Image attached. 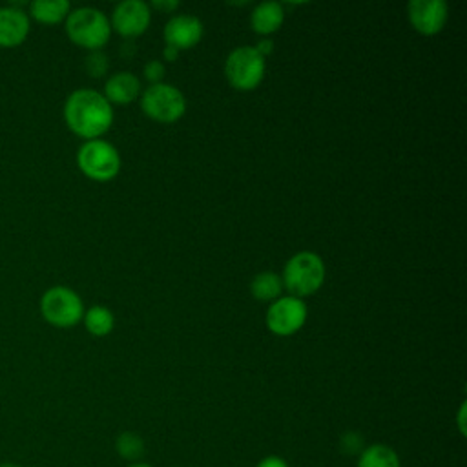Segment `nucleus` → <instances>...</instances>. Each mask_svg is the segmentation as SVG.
I'll return each instance as SVG.
<instances>
[{
    "instance_id": "obj_27",
    "label": "nucleus",
    "mask_w": 467,
    "mask_h": 467,
    "mask_svg": "<svg viewBox=\"0 0 467 467\" xmlns=\"http://www.w3.org/2000/svg\"><path fill=\"white\" fill-rule=\"evenodd\" d=\"M162 55H164L166 60H175L177 55H179V49L173 47V46H170V44H166L164 49H162Z\"/></svg>"
},
{
    "instance_id": "obj_26",
    "label": "nucleus",
    "mask_w": 467,
    "mask_h": 467,
    "mask_svg": "<svg viewBox=\"0 0 467 467\" xmlns=\"http://www.w3.org/2000/svg\"><path fill=\"white\" fill-rule=\"evenodd\" d=\"M151 5L157 9H162V11H171L179 5V2L177 0H153Z\"/></svg>"
},
{
    "instance_id": "obj_8",
    "label": "nucleus",
    "mask_w": 467,
    "mask_h": 467,
    "mask_svg": "<svg viewBox=\"0 0 467 467\" xmlns=\"http://www.w3.org/2000/svg\"><path fill=\"white\" fill-rule=\"evenodd\" d=\"M306 321V306L301 297L281 296L266 310V327L277 336L297 332Z\"/></svg>"
},
{
    "instance_id": "obj_19",
    "label": "nucleus",
    "mask_w": 467,
    "mask_h": 467,
    "mask_svg": "<svg viewBox=\"0 0 467 467\" xmlns=\"http://www.w3.org/2000/svg\"><path fill=\"white\" fill-rule=\"evenodd\" d=\"M115 451L128 463H135V462H140V458L144 456L146 443L137 432L124 431L115 440Z\"/></svg>"
},
{
    "instance_id": "obj_15",
    "label": "nucleus",
    "mask_w": 467,
    "mask_h": 467,
    "mask_svg": "<svg viewBox=\"0 0 467 467\" xmlns=\"http://www.w3.org/2000/svg\"><path fill=\"white\" fill-rule=\"evenodd\" d=\"M356 467H401V460L390 445L370 443L358 454Z\"/></svg>"
},
{
    "instance_id": "obj_29",
    "label": "nucleus",
    "mask_w": 467,
    "mask_h": 467,
    "mask_svg": "<svg viewBox=\"0 0 467 467\" xmlns=\"http://www.w3.org/2000/svg\"><path fill=\"white\" fill-rule=\"evenodd\" d=\"M0 467H20V465L13 463V462H7V463H0Z\"/></svg>"
},
{
    "instance_id": "obj_2",
    "label": "nucleus",
    "mask_w": 467,
    "mask_h": 467,
    "mask_svg": "<svg viewBox=\"0 0 467 467\" xmlns=\"http://www.w3.org/2000/svg\"><path fill=\"white\" fill-rule=\"evenodd\" d=\"M66 33L69 40L89 51L100 49L111 35L108 16L97 7H77L66 16Z\"/></svg>"
},
{
    "instance_id": "obj_18",
    "label": "nucleus",
    "mask_w": 467,
    "mask_h": 467,
    "mask_svg": "<svg viewBox=\"0 0 467 467\" xmlns=\"http://www.w3.org/2000/svg\"><path fill=\"white\" fill-rule=\"evenodd\" d=\"M82 319H84V325H86L88 332L93 334V336H106L113 330V325H115L113 312L104 305L89 306L84 312Z\"/></svg>"
},
{
    "instance_id": "obj_13",
    "label": "nucleus",
    "mask_w": 467,
    "mask_h": 467,
    "mask_svg": "<svg viewBox=\"0 0 467 467\" xmlns=\"http://www.w3.org/2000/svg\"><path fill=\"white\" fill-rule=\"evenodd\" d=\"M140 93L139 78L130 71L113 73L104 84V97L109 104H128Z\"/></svg>"
},
{
    "instance_id": "obj_16",
    "label": "nucleus",
    "mask_w": 467,
    "mask_h": 467,
    "mask_svg": "<svg viewBox=\"0 0 467 467\" xmlns=\"http://www.w3.org/2000/svg\"><path fill=\"white\" fill-rule=\"evenodd\" d=\"M71 11L67 0H33L29 4V15L42 24H57L64 20Z\"/></svg>"
},
{
    "instance_id": "obj_12",
    "label": "nucleus",
    "mask_w": 467,
    "mask_h": 467,
    "mask_svg": "<svg viewBox=\"0 0 467 467\" xmlns=\"http://www.w3.org/2000/svg\"><path fill=\"white\" fill-rule=\"evenodd\" d=\"M29 35V15L11 4L0 7V47H16Z\"/></svg>"
},
{
    "instance_id": "obj_5",
    "label": "nucleus",
    "mask_w": 467,
    "mask_h": 467,
    "mask_svg": "<svg viewBox=\"0 0 467 467\" xmlns=\"http://www.w3.org/2000/svg\"><path fill=\"white\" fill-rule=\"evenodd\" d=\"M77 164L86 177L102 182L119 173L120 155L111 142L104 139H91L78 148Z\"/></svg>"
},
{
    "instance_id": "obj_10",
    "label": "nucleus",
    "mask_w": 467,
    "mask_h": 467,
    "mask_svg": "<svg viewBox=\"0 0 467 467\" xmlns=\"http://www.w3.org/2000/svg\"><path fill=\"white\" fill-rule=\"evenodd\" d=\"M407 13L418 33L436 35L447 22L449 7L443 0H410Z\"/></svg>"
},
{
    "instance_id": "obj_14",
    "label": "nucleus",
    "mask_w": 467,
    "mask_h": 467,
    "mask_svg": "<svg viewBox=\"0 0 467 467\" xmlns=\"http://www.w3.org/2000/svg\"><path fill=\"white\" fill-rule=\"evenodd\" d=\"M285 20V9L283 4L275 2V0H266V2H259L252 15H250V24L252 27L261 33V35H270L275 29H279V26Z\"/></svg>"
},
{
    "instance_id": "obj_28",
    "label": "nucleus",
    "mask_w": 467,
    "mask_h": 467,
    "mask_svg": "<svg viewBox=\"0 0 467 467\" xmlns=\"http://www.w3.org/2000/svg\"><path fill=\"white\" fill-rule=\"evenodd\" d=\"M126 467H151V465L146 462H135V463H128Z\"/></svg>"
},
{
    "instance_id": "obj_6",
    "label": "nucleus",
    "mask_w": 467,
    "mask_h": 467,
    "mask_svg": "<svg viewBox=\"0 0 467 467\" xmlns=\"http://www.w3.org/2000/svg\"><path fill=\"white\" fill-rule=\"evenodd\" d=\"M142 111L159 122H175L186 111V99L182 91L171 84H150L140 95Z\"/></svg>"
},
{
    "instance_id": "obj_4",
    "label": "nucleus",
    "mask_w": 467,
    "mask_h": 467,
    "mask_svg": "<svg viewBox=\"0 0 467 467\" xmlns=\"http://www.w3.org/2000/svg\"><path fill=\"white\" fill-rule=\"evenodd\" d=\"M40 312L44 319L58 328L75 327L84 316L80 296L69 286H51L40 297Z\"/></svg>"
},
{
    "instance_id": "obj_9",
    "label": "nucleus",
    "mask_w": 467,
    "mask_h": 467,
    "mask_svg": "<svg viewBox=\"0 0 467 467\" xmlns=\"http://www.w3.org/2000/svg\"><path fill=\"white\" fill-rule=\"evenodd\" d=\"M150 5L142 0H122L115 5L111 15V26L122 36H137L150 26Z\"/></svg>"
},
{
    "instance_id": "obj_24",
    "label": "nucleus",
    "mask_w": 467,
    "mask_h": 467,
    "mask_svg": "<svg viewBox=\"0 0 467 467\" xmlns=\"http://www.w3.org/2000/svg\"><path fill=\"white\" fill-rule=\"evenodd\" d=\"M254 47L257 49V53L261 57H266V55H270L274 51V42L270 38H261Z\"/></svg>"
},
{
    "instance_id": "obj_23",
    "label": "nucleus",
    "mask_w": 467,
    "mask_h": 467,
    "mask_svg": "<svg viewBox=\"0 0 467 467\" xmlns=\"http://www.w3.org/2000/svg\"><path fill=\"white\" fill-rule=\"evenodd\" d=\"M255 467H290V465H288V462H286L283 456L268 454V456L261 458Z\"/></svg>"
},
{
    "instance_id": "obj_25",
    "label": "nucleus",
    "mask_w": 467,
    "mask_h": 467,
    "mask_svg": "<svg viewBox=\"0 0 467 467\" xmlns=\"http://www.w3.org/2000/svg\"><path fill=\"white\" fill-rule=\"evenodd\" d=\"M456 425H458L460 434H462V436H465V434H467V431H465V401H462V405H460V409H458Z\"/></svg>"
},
{
    "instance_id": "obj_20",
    "label": "nucleus",
    "mask_w": 467,
    "mask_h": 467,
    "mask_svg": "<svg viewBox=\"0 0 467 467\" xmlns=\"http://www.w3.org/2000/svg\"><path fill=\"white\" fill-rule=\"evenodd\" d=\"M88 73L91 77H102L106 71H108V55L102 53L100 49H95V51H89V55L86 57V62H84Z\"/></svg>"
},
{
    "instance_id": "obj_1",
    "label": "nucleus",
    "mask_w": 467,
    "mask_h": 467,
    "mask_svg": "<svg viewBox=\"0 0 467 467\" xmlns=\"http://www.w3.org/2000/svg\"><path fill=\"white\" fill-rule=\"evenodd\" d=\"M64 120L75 135L86 140L100 139L113 122V108L100 91L80 88L66 99Z\"/></svg>"
},
{
    "instance_id": "obj_11",
    "label": "nucleus",
    "mask_w": 467,
    "mask_h": 467,
    "mask_svg": "<svg viewBox=\"0 0 467 467\" xmlns=\"http://www.w3.org/2000/svg\"><path fill=\"white\" fill-rule=\"evenodd\" d=\"M204 33V26L199 16L181 13L171 16L164 26V40L166 44L181 49L193 47Z\"/></svg>"
},
{
    "instance_id": "obj_21",
    "label": "nucleus",
    "mask_w": 467,
    "mask_h": 467,
    "mask_svg": "<svg viewBox=\"0 0 467 467\" xmlns=\"http://www.w3.org/2000/svg\"><path fill=\"white\" fill-rule=\"evenodd\" d=\"M363 447H365V443H363L361 434H358V432H354V431L345 432V434L341 436V440H339V449H341V452L347 454V456L359 454V452L363 451Z\"/></svg>"
},
{
    "instance_id": "obj_22",
    "label": "nucleus",
    "mask_w": 467,
    "mask_h": 467,
    "mask_svg": "<svg viewBox=\"0 0 467 467\" xmlns=\"http://www.w3.org/2000/svg\"><path fill=\"white\" fill-rule=\"evenodd\" d=\"M144 77H146L151 84L161 82L162 77H164V64H162L161 60H157V58L146 62V64H144Z\"/></svg>"
},
{
    "instance_id": "obj_3",
    "label": "nucleus",
    "mask_w": 467,
    "mask_h": 467,
    "mask_svg": "<svg viewBox=\"0 0 467 467\" xmlns=\"http://www.w3.org/2000/svg\"><path fill=\"white\" fill-rule=\"evenodd\" d=\"M281 281L290 296H310L317 292L325 281V263L316 252H297L286 261Z\"/></svg>"
},
{
    "instance_id": "obj_17",
    "label": "nucleus",
    "mask_w": 467,
    "mask_h": 467,
    "mask_svg": "<svg viewBox=\"0 0 467 467\" xmlns=\"http://www.w3.org/2000/svg\"><path fill=\"white\" fill-rule=\"evenodd\" d=\"M283 290V281L281 275H277L275 272H259L254 275L252 283H250V292L255 299L259 301H270V299H277L279 294Z\"/></svg>"
},
{
    "instance_id": "obj_7",
    "label": "nucleus",
    "mask_w": 467,
    "mask_h": 467,
    "mask_svg": "<svg viewBox=\"0 0 467 467\" xmlns=\"http://www.w3.org/2000/svg\"><path fill=\"white\" fill-rule=\"evenodd\" d=\"M224 73L234 88L254 89L265 77V57L254 46H239L228 53Z\"/></svg>"
}]
</instances>
